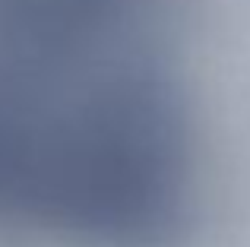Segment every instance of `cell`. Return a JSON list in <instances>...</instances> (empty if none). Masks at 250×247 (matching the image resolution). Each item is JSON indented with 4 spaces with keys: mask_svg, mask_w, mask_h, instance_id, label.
Listing matches in <instances>:
<instances>
[{
    "mask_svg": "<svg viewBox=\"0 0 250 247\" xmlns=\"http://www.w3.org/2000/svg\"><path fill=\"white\" fill-rule=\"evenodd\" d=\"M250 212V0H0V247H177Z\"/></svg>",
    "mask_w": 250,
    "mask_h": 247,
    "instance_id": "cell-1",
    "label": "cell"
}]
</instances>
